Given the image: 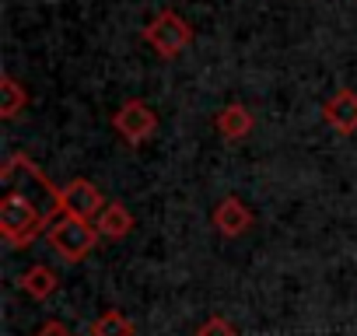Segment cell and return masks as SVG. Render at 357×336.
<instances>
[{"label": "cell", "instance_id": "5bb4252c", "mask_svg": "<svg viewBox=\"0 0 357 336\" xmlns=\"http://www.w3.org/2000/svg\"><path fill=\"white\" fill-rule=\"evenodd\" d=\"M36 336H74V329L63 326L60 319H50V322H43V326L36 329Z\"/></svg>", "mask_w": 357, "mask_h": 336}, {"label": "cell", "instance_id": "ba28073f", "mask_svg": "<svg viewBox=\"0 0 357 336\" xmlns=\"http://www.w3.org/2000/svg\"><path fill=\"white\" fill-rule=\"evenodd\" d=\"M214 126H218V133H221L225 140H242V137L252 133V112H249L242 102H231V105H225V109L214 116Z\"/></svg>", "mask_w": 357, "mask_h": 336}, {"label": "cell", "instance_id": "9c48e42d", "mask_svg": "<svg viewBox=\"0 0 357 336\" xmlns=\"http://www.w3.org/2000/svg\"><path fill=\"white\" fill-rule=\"evenodd\" d=\"M95 228H98L102 238L119 242V238H126V235L133 231V214H130L119 200H112V204H105V211L95 217Z\"/></svg>", "mask_w": 357, "mask_h": 336}, {"label": "cell", "instance_id": "8fae6325", "mask_svg": "<svg viewBox=\"0 0 357 336\" xmlns=\"http://www.w3.org/2000/svg\"><path fill=\"white\" fill-rule=\"evenodd\" d=\"M91 336H137V326L126 312L119 308H105L95 322H91Z\"/></svg>", "mask_w": 357, "mask_h": 336}, {"label": "cell", "instance_id": "7c38bea8", "mask_svg": "<svg viewBox=\"0 0 357 336\" xmlns=\"http://www.w3.org/2000/svg\"><path fill=\"white\" fill-rule=\"evenodd\" d=\"M0 95H4V102H0V116H4L8 123L18 119V116L25 112V105H29V91L18 84V77L4 74V81H0Z\"/></svg>", "mask_w": 357, "mask_h": 336}, {"label": "cell", "instance_id": "6da1fadb", "mask_svg": "<svg viewBox=\"0 0 357 336\" xmlns=\"http://www.w3.org/2000/svg\"><path fill=\"white\" fill-rule=\"evenodd\" d=\"M60 214L53 211H43L32 197L11 190L4 200H0V235L11 249H25L32 245L43 231H50V224L56 221Z\"/></svg>", "mask_w": 357, "mask_h": 336}, {"label": "cell", "instance_id": "7a4b0ae2", "mask_svg": "<svg viewBox=\"0 0 357 336\" xmlns=\"http://www.w3.org/2000/svg\"><path fill=\"white\" fill-rule=\"evenodd\" d=\"M46 238H50L53 252H56L63 263H84V259L95 252V245H98V238H102V235H98L95 221L60 214V217L50 224Z\"/></svg>", "mask_w": 357, "mask_h": 336}, {"label": "cell", "instance_id": "52a82bcc", "mask_svg": "<svg viewBox=\"0 0 357 336\" xmlns=\"http://www.w3.org/2000/svg\"><path fill=\"white\" fill-rule=\"evenodd\" d=\"M214 228L225 235V238H238L252 228V211L238 200V197H225L218 207H214Z\"/></svg>", "mask_w": 357, "mask_h": 336}, {"label": "cell", "instance_id": "4fadbf2b", "mask_svg": "<svg viewBox=\"0 0 357 336\" xmlns=\"http://www.w3.org/2000/svg\"><path fill=\"white\" fill-rule=\"evenodd\" d=\"M197 336H238V329H235V322H228L225 315H211V319L197 329Z\"/></svg>", "mask_w": 357, "mask_h": 336}, {"label": "cell", "instance_id": "3957f363", "mask_svg": "<svg viewBox=\"0 0 357 336\" xmlns=\"http://www.w3.org/2000/svg\"><path fill=\"white\" fill-rule=\"evenodd\" d=\"M144 43L161 56V60H175L190 43H193V29L178 11H158L147 25H144Z\"/></svg>", "mask_w": 357, "mask_h": 336}, {"label": "cell", "instance_id": "277c9868", "mask_svg": "<svg viewBox=\"0 0 357 336\" xmlns=\"http://www.w3.org/2000/svg\"><path fill=\"white\" fill-rule=\"evenodd\" d=\"M112 130H116L130 147H140L144 140H151V137L158 133V116H154V109H151L147 102L130 98V102H123V105L116 109Z\"/></svg>", "mask_w": 357, "mask_h": 336}, {"label": "cell", "instance_id": "30bf717a", "mask_svg": "<svg viewBox=\"0 0 357 336\" xmlns=\"http://www.w3.org/2000/svg\"><path fill=\"white\" fill-rule=\"evenodd\" d=\"M18 287L29 294V298H36V301H46V298H53L56 294V287H60V277L46 266V263H36V266H29L22 277H18Z\"/></svg>", "mask_w": 357, "mask_h": 336}, {"label": "cell", "instance_id": "8992f818", "mask_svg": "<svg viewBox=\"0 0 357 336\" xmlns=\"http://www.w3.org/2000/svg\"><path fill=\"white\" fill-rule=\"evenodd\" d=\"M322 119H326L329 130H336V133H343V137L357 133V91L340 88L336 95H329V98L322 102Z\"/></svg>", "mask_w": 357, "mask_h": 336}, {"label": "cell", "instance_id": "5b68a950", "mask_svg": "<svg viewBox=\"0 0 357 336\" xmlns=\"http://www.w3.org/2000/svg\"><path fill=\"white\" fill-rule=\"evenodd\" d=\"M102 211H105V197H102V190H98L91 179H70V183L60 190V214L95 221Z\"/></svg>", "mask_w": 357, "mask_h": 336}]
</instances>
